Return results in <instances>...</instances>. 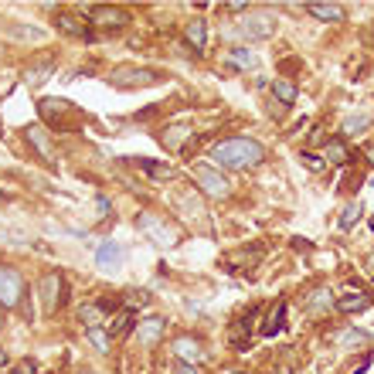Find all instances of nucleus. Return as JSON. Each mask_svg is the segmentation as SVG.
I'll list each match as a JSON object with an SVG mask.
<instances>
[{
    "label": "nucleus",
    "mask_w": 374,
    "mask_h": 374,
    "mask_svg": "<svg viewBox=\"0 0 374 374\" xmlns=\"http://www.w3.org/2000/svg\"><path fill=\"white\" fill-rule=\"evenodd\" d=\"M24 296H27L24 276H21L17 269L0 266V306H7V310H14V306H24V303H27Z\"/></svg>",
    "instance_id": "obj_6"
},
{
    "label": "nucleus",
    "mask_w": 374,
    "mask_h": 374,
    "mask_svg": "<svg viewBox=\"0 0 374 374\" xmlns=\"http://www.w3.org/2000/svg\"><path fill=\"white\" fill-rule=\"evenodd\" d=\"M211 160L221 163V167H232V170H252L266 160V147L252 136H225L218 140L211 150Z\"/></svg>",
    "instance_id": "obj_1"
},
{
    "label": "nucleus",
    "mask_w": 374,
    "mask_h": 374,
    "mask_svg": "<svg viewBox=\"0 0 374 374\" xmlns=\"http://www.w3.org/2000/svg\"><path fill=\"white\" fill-rule=\"evenodd\" d=\"M334 306L350 317V313H361V310H368L371 306V293L364 290V286H357V283H347V286H341V296L334 299Z\"/></svg>",
    "instance_id": "obj_10"
},
{
    "label": "nucleus",
    "mask_w": 374,
    "mask_h": 374,
    "mask_svg": "<svg viewBox=\"0 0 374 374\" xmlns=\"http://www.w3.org/2000/svg\"><path fill=\"white\" fill-rule=\"evenodd\" d=\"M163 330H167V320H163V317H147V320L136 323V341H140L143 347H157Z\"/></svg>",
    "instance_id": "obj_14"
},
{
    "label": "nucleus",
    "mask_w": 374,
    "mask_h": 374,
    "mask_svg": "<svg viewBox=\"0 0 374 374\" xmlns=\"http://www.w3.org/2000/svg\"><path fill=\"white\" fill-rule=\"evenodd\" d=\"M14 374H34V361H21V364H17V371Z\"/></svg>",
    "instance_id": "obj_41"
},
{
    "label": "nucleus",
    "mask_w": 374,
    "mask_h": 374,
    "mask_svg": "<svg viewBox=\"0 0 374 374\" xmlns=\"http://www.w3.org/2000/svg\"><path fill=\"white\" fill-rule=\"evenodd\" d=\"M177 201L184 204L181 211L190 214V218H187V225H190V228H194V225H197V228H208V211L201 208V201H197V197H187V194H181Z\"/></svg>",
    "instance_id": "obj_22"
},
{
    "label": "nucleus",
    "mask_w": 374,
    "mask_h": 374,
    "mask_svg": "<svg viewBox=\"0 0 374 374\" xmlns=\"http://www.w3.org/2000/svg\"><path fill=\"white\" fill-rule=\"evenodd\" d=\"M306 10H310L313 17H320V21H330V24H337V21L347 17V7H344V3H306Z\"/></svg>",
    "instance_id": "obj_20"
},
{
    "label": "nucleus",
    "mask_w": 374,
    "mask_h": 374,
    "mask_svg": "<svg viewBox=\"0 0 374 374\" xmlns=\"http://www.w3.org/2000/svg\"><path fill=\"white\" fill-rule=\"evenodd\" d=\"M181 136H190V126H181V123H177V126H174L170 133H163L160 140L170 147V150H181Z\"/></svg>",
    "instance_id": "obj_34"
},
{
    "label": "nucleus",
    "mask_w": 374,
    "mask_h": 374,
    "mask_svg": "<svg viewBox=\"0 0 374 374\" xmlns=\"http://www.w3.org/2000/svg\"><path fill=\"white\" fill-rule=\"evenodd\" d=\"M126 303L130 306H143V303H150V293H126Z\"/></svg>",
    "instance_id": "obj_36"
},
{
    "label": "nucleus",
    "mask_w": 374,
    "mask_h": 374,
    "mask_svg": "<svg viewBox=\"0 0 374 374\" xmlns=\"http://www.w3.org/2000/svg\"><path fill=\"white\" fill-rule=\"evenodd\" d=\"M194 181H197V187H201L208 197H214V201H225V197L232 194V181H228L221 170H214L211 163H197V167H194Z\"/></svg>",
    "instance_id": "obj_7"
},
{
    "label": "nucleus",
    "mask_w": 374,
    "mask_h": 374,
    "mask_svg": "<svg viewBox=\"0 0 374 374\" xmlns=\"http://www.w3.org/2000/svg\"><path fill=\"white\" fill-rule=\"evenodd\" d=\"M228 65L232 68H255V54L248 52V48H232L228 52Z\"/></svg>",
    "instance_id": "obj_32"
},
{
    "label": "nucleus",
    "mask_w": 374,
    "mask_h": 374,
    "mask_svg": "<svg viewBox=\"0 0 374 374\" xmlns=\"http://www.w3.org/2000/svg\"><path fill=\"white\" fill-rule=\"evenodd\" d=\"M38 116L45 123H52L54 130H79V123H85V112L75 103L52 96V99H38Z\"/></svg>",
    "instance_id": "obj_2"
},
{
    "label": "nucleus",
    "mask_w": 374,
    "mask_h": 374,
    "mask_svg": "<svg viewBox=\"0 0 374 374\" xmlns=\"http://www.w3.org/2000/svg\"><path fill=\"white\" fill-rule=\"evenodd\" d=\"M54 27L65 31L68 38H82V41H96V34L89 31V17H79L72 10H54Z\"/></svg>",
    "instance_id": "obj_12"
},
{
    "label": "nucleus",
    "mask_w": 374,
    "mask_h": 374,
    "mask_svg": "<svg viewBox=\"0 0 374 374\" xmlns=\"http://www.w3.org/2000/svg\"><path fill=\"white\" fill-rule=\"evenodd\" d=\"M272 31H276V17L269 10H252V14L239 17V34L248 41H266Z\"/></svg>",
    "instance_id": "obj_9"
},
{
    "label": "nucleus",
    "mask_w": 374,
    "mask_h": 374,
    "mask_svg": "<svg viewBox=\"0 0 374 374\" xmlns=\"http://www.w3.org/2000/svg\"><path fill=\"white\" fill-rule=\"evenodd\" d=\"M296 82H290V79H276L272 82V99L276 103H283V106H293L296 103Z\"/></svg>",
    "instance_id": "obj_25"
},
{
    "label": "nucleus",
    "mask_w": 374,
    "mask_h": 374,
    "mask_svg": "<svg viewBox=\"0 0 374 374\" xmlns=\"http://www.w3.org/2000/svg\"><path fill=\"white\" fill-rule=\"evenodd\" d=\"M52 68H54V54H48V52L34 54L24 65V82L31 89H38V85H45V79L52 75Z\"/></svg>",
    "instance_id": "obj_13"
},
{
    "label": "nucleus",
    "mask_w": 374,
    "mask_h": 374,
    "mask_svg": "<svg viewBox=\"0 0 374 374\" xmlns=\"http://www.w3.org/2000/svg\"><path fill=\"white\" fill-rule=\"evenodd\" d=\"M109 208H112V204H109V197H103V194H99V197H96V214L103 218V214H109Z\"/></svg>",
    "instance_id": "obj_37"
},
{
    "label": "nucleus",
    "mask_w": 374,
    "mask_h": 374,
    "mask_svg": "<svg viewBox=\"0 0 374 374\" xmlns=\"http://www.w3.org/2000/svg\"><path fill=\"white\" fill-rule=\"evenodd\" d=\"M160 82H167V72L143 68V65H119L109 72V85H116V89H150Z\"/></svg>",
    "instance_id": "obj_4"
},
{
    "label": "nucleus",
    "mask_w": 374,
    "mask_h": 374,
    "mask_svg": "<svg viewBox=\"0 0 374 374\" xmlns=\"http://www.w3.org/2000/svg\"><path fill=\"white\" fill-rule=\"evenodd\" d=\"M368 126H371V116L368 112H354V116H347L344 119V136H361V133H368Z\"/></svg>",
    "instance_id": "obj_27"
},
{
    "label": "nucleus",
    "mask_w": 374,
    "mask_h": 374,
    "mask_svg": "<svg viewBox=\"0 0 374 374\" xmlns=\"http://www.w3.org/2000/svg\"><path fill=\"white\" fill-rule=\"evenodd\" d=\"M130 167H140L143 174H150L154 181H170L174 177V167L170 163H160V160H143V157H136V160H126Z\"/></svg>",
    "instance_id": "obj_21"
},
{
    "label": "nucleus",
    "mask_w": 374,
    "mask_h": 374,
    "mask_svg": "<svg viewBox=\"0 0 374 374\" xmlns=\"http://www.w3.org/2000/svg\"><path fill=\"white\" fill-rule=\"evenodd\" d=\"M259 330H262L266 337H276L279 330H286V303H283V299H279V303L272 306V317H266Z\"/></svg>",
    "instance_id": "obj_24"
},
{
    "label": "nucleus",
    "mask_w": 374,
    "mask_h": 374,
    "mask_svg": "<svg viewBox=\"0 0 374 374\" xmlns=\"http://www.w3.org/2000/svg\"><path fill=\"white\" fill-rule=\"evenodd\" d=\"M82 10L89 14V24L96 31H103V34H116V31H126L133 24V14L116 7V3H92V7H82Z\"/></svg>",
    "instance_id": "obj_3"
},
{
    "label": "nucleus",
    "mask_w": 374,
    "mask_h": 374,
    "mask_svg": "<svg viewBox=\"0 0 374 374\" xmlns=\"http://www.w3.org/2000/svg\"><path fill=\"white\" fill-rule=\"evenodd\" d=\"M24 140L31 143V150L41 157L45 163H58L54 160V143H52V133L45 130V123H31V126H24Z\"/></svg>",
    "instance_id": "obj_11"
},
{
    "label": "nucleus",
    "mask_w": 374,
    "mask_h": 374,
    "mask_svg": "<svg viewBox=\"0 0 374 374\" xmlns=\"http://www.w3.org/2000/svg\"><path fill=\"white\" fill-rule=\"evenodd\" d=\"M130 327H133V310H119V313L112 317L109 337H126V334H130Z\"/></svg>",
    "instance_id": "obj_29"
},
{
    "label": "nucleus",
    "mask_w": 374,
    "mask_h": 374,
    "mask_svg": "<svg viewBox=\"0 0 374 374\" xmlns=\"http://www.w3.org/2000/svg\"><path fill=\"white\" fill-rule=\"evenodd\" d=\"M177 374H201L197 364H187V361H177Z\"/></svg>",
    "instance_id": "obj_40"
},
{
    "label": "nucleus",
    "mask_w": 374,
    "mask_h": 374,
    "mask_svg": "<svg viewBox=\"0 0 374 374\" xmlns=\"http://www.w3.org/2000/svg\"><path fill=\"white\" fill-rule=\"evenodd\" d=\"M330 306H334V296H330V290H327V286H317L313 293L306 296V310H310L313 317H323Z\"/></svg>",
    "instance_id": "obj_23"
},
{
    "label": "nucleus",
    "mask_w": 374,
    "mask_h": 374,
    "mask_svg": "<svg viewBox=\"0 0 374 374\" xmlns=\"http://www.w3.org/2000/svg\"><path fill=\"white\" fill-rule=\"evenodd\" d=\"M123 259H126V248L119 241H103L99 252H96V262L106 269V272H119L123 269Z\"/></svg>",
    "instance_id": "obj_15"
},
{
    "label": "nucleus",
    "mask_w": 374,
    "mask_h": 374,
    "mask_svg": "<svg viewBox=\"0 0 374 374\" xmlns=\"http://www.w3.org/2000/svg\"><path fill=\"white\" fill-rule=\"evenodd\" d=\"M299 160L306 163L310 170H317V174H323V170H327V160H320V157H313V154H299Z\"/></svg>",
    "instance_id": "obj_35"
},
{
    "label": "nucleus",
    "mask_w": 374,
    "mask_h": 374,
    "mask_svg": "<svg viewBox=\"0 0 374 374\" xmlns=\"http://www.w3.org/2000/svg\"><path fill=\"white\" fill-rule=\"evenodd\" d=\"M255 320V310L245 317V320H235L232 323V347H245V341H248V327Z\"/></svg>",
    "instance_id": "obj_30"
},
{
    "label": "nucleus",
    "mask_w": 374,
    "mask_h": 374,
    "mask_svg": "<svg viewBox=\"0 0 374 374\" xmlns=\"http://www.w3.org/2000/svg\"><path fill=\"white\" fill-rule=\"evenodd\" d=\"M341 344H344V347H361V344H374V337L364 334V330H344V334H341Z\"/></svg>",
    "instance_id": "obj_33"
},
{
    "label": "nucleus",
    "mask_w": 374,
    "mask_h": 374,
    "mask_svg": "<svg viewBox=\"0 0 374 374\" xmlns=\"http://www.w3.org/2000/svg\"><path fill=\"white\" fill-rule=\"evenodd\" d=\"M89 344H92V350H96V354H109V347H112V337H109V330L96 327V330H89Z\"/></svg>",
    "instance_id": "obj_31"
},
{
    "label": "nucleus",
    "mask_w": 374,
    "mask_h": 374,
    "mask_svg": "<svg viewBox=\"0 0 374 374\" xmlns=\"http://www.w3.org/2000/svg\"><path fill=\"white\" fill-rule=\"evenodd\" d=\"M3 364H7V350L0 347V368H3Z\"/></svg>",
    "instance_id": "obj_43"
},
{
    "label": "nucleus",
    "mask_w": 374,
    "mask_h": 374,
    "mask_svg": "<svg viewBox=\"0 0 374 374\" xmlns=\"http://www.w3.org/2000/svg\"><path fill=\"white\" fill-rule=\"evenodd\" d=\"M262 255H266V248L262 245H245V248H239V252H232L228 255V269H252L255 262H262Z\"/></svg>",
    "instance_id": "obj_18"
},
{
    "label": "nucleus",
    "mask_w": 374,
    "mask_h": 374,
    "mask_svg": "<svg viewBox=\"0 0 374 374\" xmlns=\"http://www.w3.org/2000/svg\"><path fill=\"white\" fill-rule=\"evenodd\" d=\"M136 228L154 241L157 248H174V245L181 241V232H177L167 218H160V214H154V211L140 214V218H136Z\"/></svg>",
    "instance_id": "obj_5"
},
{
    "label": "nucleus",
    "mask_w": 374,
    "mask_h": 374,
    "mask_svg": "<svg viewBox=\"0 0 374 374\" xmlns=\"http://www.w3.org/2000/svg\"><path fill=\"white\" fill-rule=\"evenodd\" d=\"M38 293H41V306H45L48 313H58V310L65 306V299H68V286H65L61 272H48V276L38 283Z\"/></svg>",
    "instance_id": "obj_8"
},
{
    "label": "nucleus",
    "mask_w": 374,
    "mask_h": 374,
    "mask_svg": "<svg viewBox=\"0 0 374 374\" xmlns=\"http://www.w3.org/2000/svg\"><path fill=\"white\" fill-rule=\"evenodd\" d=\"M225 10H232V14H245V10H248V3H245V0H232V3H225Z\"/></svg>",
    "instance_id": "obj_38"
},
{
    "label": "nucleus",
    "mask_w": 374,
    "mask_h": 374,
    "mask_svg": "<svg viewBox=\"0 0 374 374\" xmlns=\"http://www.w3.org/2000/svg\"><path fill=\"white\" fill-rule=\"evenodd\" d=\"M364 157H368V163H371V167H374V143H371V147H368V150H364Z\"/></svg>",
    "instance_id": "obj_42"
},
{
    "label": "nucleus",
    "mask_w": 374,
    "mask_h": 374,
    "mask_svg": "<svg viewBox=\"0 0 374 374\" xmlns=\"http://www.w3.org/2000/svg\"><path fill=\"white\" fill-rule=\"evenodd\" d=\"M361 214H364V204L361 201H350V204H344V211H341V232H350L357 221H361Z\"/></svg>",
    "instance_id": "obj_28"
},
{
    "label": "nucleus",
    "mask_w": 374,
    "mask_h": 374,
    "mask_svg": "<svg viewBox=\"0 0 374 374\" xmlns=\"http://www.w3.org/2000/svg\"><path fill=\"white\" fill-rule=\"evenodd\" d=\"M323 160L327 163H334V167H347V163H354V150H350L344 140H327L323 143Z\"/></svg>",
    "instance_id": "obj_17"
},
{
    "label": "nucleus",
    "mask_w": 374,
    "mask_h": 374,
    "mask_svg": "<svg viewBox=\"0 0 374 374\" xmlns=\"http://www.w3.org/2000/svg\"><path fill=\"white\" fill-rule=\"evenodd\" d=\"M174 354H177V361H187V364H197V361L204 357L197 337H177V341H174Z\"/></svg>",
    "instance_id": "obj_19"
},
{
    "label": "nucleus",
    "mask_w": 374,
    "mask_h": 374,
    "mask_svg": "<svg viewBox=\"0 0 374 374\" xmlns=\"http://www.w3.org/2000/svg\"><path fill=\"white\" fill-rule=\"evenodd\" d=\"M0 327H3V313H0Z\"/></svg>",
    "instance_id": "obj_44"
},
{
    "label": "nucleus",
    "mask_w": 374,
    "mask_h": 374,
    "mask_svg": "<svg viewBox=\"0 0 374 374\" xmlns=\"http://www.w3.org/2000/svg\"><path fill=\"white\" fill-rule=\"evenodd\" d=\"M103 317H106V310H103L99 303H82V306H79V320L85 323L89 330L103 327Z\"/></svg>",
    "instance_id": "obj_26"
},
{
    "label": "nucleus",
    "mask_w": 374,
    "mask_h": 374,
    "mask_svg": "<svg viewBox=\"0 0 374 374\" xmlns=\"http://www.w3.org/2000/svg\"><path fill=\"white\" fill-rule=\"evenodd\" d=\"M184 38H187V45H190V52L201 58L204 48H208V21L204 17H190L184 27Z\"/></svg>",
    "instance_id": "obj_16"
},
{
    "label": "nucleus",
    "mask_w": 374,
    "mask_h": 374,
    "mask_svg": "<svg viewBox=\"0 0 374 374\" xmlns=\"http://www.w3.org/2000/svg\"><path fill=\"white\" fill-rule=\"evenodd\" d=\"M266 109L272 112V116H283V112H286V106H283V103H276V99H266Z\"/></svg>",
    "instance_id": "obj_39"
}]
</instances>
